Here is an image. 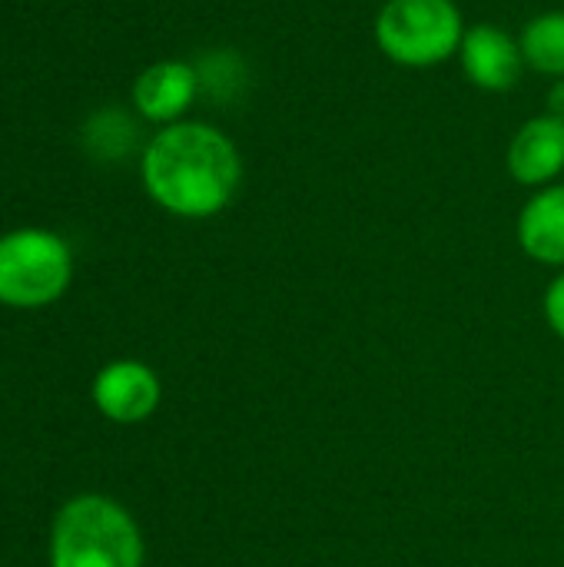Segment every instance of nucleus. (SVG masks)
Segmentation results:
<instances>
[{"mask_svg":"<svg viewBox=\"0 0 564 567\" xmlns=\"http://www.w3.org/2000/svg\"><path fill=\"white\" fill-rule=\"evenodd\" d=\"M140 179L163 213L213 219L243 186V156L213 123L180 120L153 133L140 156Z\"/></svg>","mask_w":564,"mask_h":567,"instance_id":"1","label":"nucleus"},{"mask_svg":"<svg viewBox=\"0 0 564 567\" xmlns=\"http://www.w3.org/2000/svg\"><path fill=\"white\" fill-rule=\"evenodd\" d=\"M133 515L106 495L70 498L50 528V567H143Z\"/></svg>","mask_w":564,"mask_h":567,"instance_id":"2","label":"nucleus"},{"mask_svg":"<svg viewBox=\"0 0 564 567\" xmlns=\"http://www.w3.org/2000/svg\"><path fill=\"white\" fill-rule=\"evenodd\" d=\"M372 33L392 63L429 70L459 56L465 20L455 0H386Z\"/></svg>","mask_w":564,"mask_h":567,"instance_id":"3","label":"nucleus"},{"mask_svg":"<svg viewBox=\"0 0 564 567\" xmlns=\"http://www.w3.org/2000/svg\"><path fill=\"white\" fill-rule=\"evenodd\" d=\"M73 282L70 246L37 226L0 236V306L43 309L53 306Z\"/></svg>","mask_w":564,"mask_h":567,"instance_id":"4","label":"nucleus"},{"mask_svg":"<svg viewBox=\"0 0 564 567\" xmlns=\"http://www.w3.org/2000/svg\"><path fill=\"white\" fill-rule=\"evenodd\" d=\"M90 395L103 419L116 425H136V422H146L160 409L163 385L150 365L136 359H116L96 372Z\"/></svg>","mask_w":564,"mask_h":567,"instance_id":"5","label":"nucleus"},{"mask_svg":"<svg viewBox=\"0 0 564 567\" xmlns=\"http://www.w3.org/2000/svg\"><path fill=\"white\" fill-rule=\"evenodd\" d=\"M462 73L472 86L485 93H505L519 86L525 73V56L515 37H509L495 23H475L465 27L462 47H459Z\"/></svg>","mask_w":564,"mask_h":567,"instance_id":"6","label":"nucleus"},{"mask_svg":"<svg viewBox=\"0 0 564 567\" xmlns=\"http://www.w3.org/2000/svg\"><path fill=\"white\" fill-rule=\"evenodd\" d=\"M509 176L519 186L542 189L552 186L564 173V123L552 113H539L525 120L505 153Z\"/></svg>","mask_w":564,"mask_h":567,"instance_id":"7","label":"nucleus"},{"mask_svg":"<svg viewBox=\"0 0 564 567\" xmlns=\"http://www.w3.org/2000/svg\"><path fill=\"white\" fill-rule=\"evenodd\" d=\"M199 93V73L186 60H156L133 80V106L143 120L180 123Z\"/></svg>","mask_w":564,"mask_h":567,"instance_id":"8","label":"nucleus"},{"mask_svg":"<svg viewBox=\"0 0 564 567\" xmlns=\"http://www.w3.org/2000/svg\"><path fill=\"white\" fill-rule=\"evenodd\" d=\"M515 233L529 259L564 269V183L535 189L519 213Z\"/></svg>","mask_w":564,"mask_h":567,"instance_id":"9","label":"nucleus"},{"mask_svg":"<svg viewBox=\"0 0 564 567\" xmlns=\"http://www.w3.org/2000/svg\"><path fill=\"white\" fill-rule=\"evenodd\" d=\"M519 47H522V56H525V66L542 73V76H552V80H562L564 76V13L562 10H548V13H539L525 23L522 37H519Z\"/></svg>","mask_w":564,"mask_h":567,"instance_id":"10","label":"nucleus"},{"mask_svg":"<svg viewBox=\"0 0 564 567\" xmlns=\"http://www.w3.org/2000/svg\"><path fill=\"white\" fill-rule=\"evenodd\" d=\"M545 319H548L552 332L564 339V272L555 276L545 289Z\"/></svg>","mask_w":564,"mask_h":567,"instance_id":"11","label":"nucleus"},{"mask_svg":"<svg viewBox=\"0 0 564 567\" xmlns=\"http://www.w3.org/2000/svg\"><path fill=\"white\" fill-rule=\"evenodd\" d=\"M545 113H552L555 120H562L564 123V76L552 83V90H548V100H545Z\"/></svg>","mask_w":564,"mask_h":567,"instance_id":"12","label":"nucleus"}]
</instances>
